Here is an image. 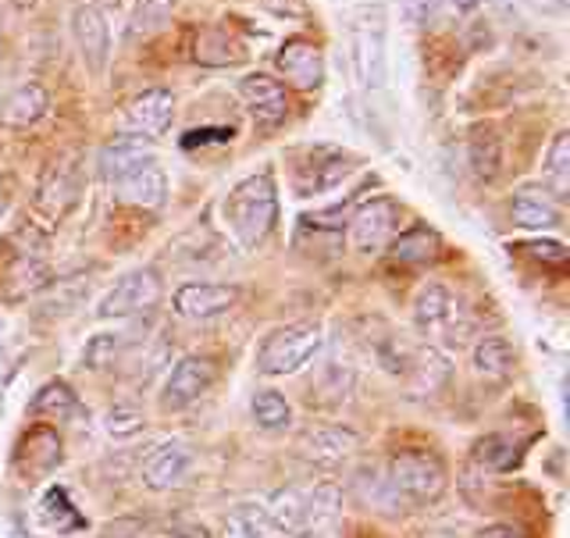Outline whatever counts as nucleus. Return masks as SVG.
<instances>
[{
	"mask_svg": "<svg viewBox=\"0 0 570 538\" xmlns=\"http://www.w3.org/2000/svg\"><path fill=\"white\" fill-rule=\"evenodd\" d=\"M222 214L236 243L243 250H257L278 225V189L272 172L249 175L239 186H232L222 204Z\"/></svg>",
	"mask_w": 570,
	"mask_h": 538,
	"instance_id": "f257e3e1",
	"label": "nucleus"
},
{
	"mask_svg": "<svg viewBox=\"0 0 570 538\" xmlns=\"http://www.w3.org/2000/svg\"><path fill=\"white\" fill-rule=\"evenodd\" d=\"M385 478L392 492L406 499V503H435L450 489L445 463L428 450H400L389 460Z\"/></svg>",
	"mask_w": 570,
	"mask_h": 538,
	"instance_id": "f03ea898",
	"label": "nucleus"
},
{
	"mask_svg": "<svg viewBox=\"0 0 570 538\" xmlns=\"http://www.w3.org/2000/svg\"><path fill=\"white\" fill-rule=\"evenodd\" d=\"M321 346H325V339H321V329L317 325H307V321H299V325L275 329L261 343V350H257V371L267 374V379L296 374V371H303V368L314 361V356L321 353Z\"/></svg>",
	"mask_w": 570,
	"mask_h": 538,
	"instance_id": "7ed1b4c3",
	"label": "nucleus"
},
{
	"mask_svg": "<svg viewBox=\"0 0 570 538\" xmlns=\"http://www.w3.org/2000/svg\"><path fill=\"white\" fill-rule=\"evenodd\" d=\"M414 329L428 339V343H463L471 332V325L463 321V311L453 296L450 285L442 282H424L414 296Z\"/></svg>",
	"mask_w": 570,
	"mask_h": 538,
	"instance_id": "20e7f679",
	"label": "nucleus"
},
{
	"mask_svg": "<svg viewBox=\"0 0 570 538\" xmlns=\"http://www.w3.org/2000/svg\"><path fill=\"white\" fill-rule=\"evenodd\" d=\"M350 58L361 86H385V11L361 8L350 18Z\"/></svg>",
	"mask_w": 570,
	"mask_h": 538,
	"instance_id": "39448f33",
	"label": "nucleus"
},
{
	"mask_svg": "<svg viewBox=\"0 0 570 538\" xmlns=\"http://www.w3.org/2000/svg\"><path fill=\"white\" fill-rule=\"evenodd\" d=\"M403 222V211L392 196H374V200L361 204L346 222V239L361 254H379L392 239H396Z\"/></svg>",
	"mask_w": 570,
	"mask_h": 538,
	"instance_id": "423d86ee",
	"label": "nucleus"
},
{
	"mask_svg": "<svg viewBox=\"0 0 570 538\" xmlns=\"http://www.w3.org/2000/svg\"><path fill=\"white\" fill-rule=\"evenodd\" d=\"M160 296H165V285L154 267H132L125 272L111 290L104 293L97 314L100 317H132V314H147L154 311Z\"/></svg>",
	"mask_w": 570,
	"mask_h": 538,
	"instance_id": "0eeeda50",
	"label": "nucleus"
},
{
	"mask_svg": "<svg viewBox=\"0 0 570 538\" xmlns=\"http://www.w3.org/2000/svg\"><path fill=\"white\" fill-rule=\"evenodd\" d=\"M356 160L338 150V147H311L299 150V165H296V193L299 196H321L332 193L353 175Z\"/></svg>",
	"mask_w": 570,
	"mask_h": 538,
	"instance_id": "6e6552de",
	"label": "nucleus"
},
{
	"mask_svg": "<svg viewBox=\"0 0 570 538\" xmlns=\"http://www.w3.org/2000/svg\"><path fill=\"white\" fill-rule=\"evenodd\" d=\"M214 379H218V364H214V356L189 353L171 368L165 389H160V403H165V410H183V407L200 400L204 392L214 385Z\"/></svg>",
	"mask_w": 570,
	"mask_h": 538,
	"instance_id": "1a4fd4ad",
	"label": "nucleus"
},
{
	"mask_svg": "<svg viewBox=\"0 0 570 538\" xmlns=\"http://www.w3.org/2000/svg\"><path fill=\"white\" fill-rule=\"evenodd\" d=\"M71 40H76L89 76H104L107 61H111V29H107V18L100 8L79 4L71 11Z\"/></svg>",
	"mask_w": 570,
	"mask_h": 538,
	"instance_id": "9d476101",
	"label": "nucleus"
},
{
	"mask_svg": "<svg viewBox=\"0 0 570 538\" xmlns=\"http://www.w3.org/2000/svg\"><path fill=\"white\" fill-rule=\"evenodd\" d=\"M175 314L183 321H214L228 314L239 303L236 285H222V282H186L175 290Z\"/></svg>",
	"mask_w": 570,
	"mask_h": 538,
	"instance_id": "9b49d317",
	"label": "nucleus"
},
{
	"mask_svg": "<svg viewBox=\"0 0 570 538\" xmlns=\"http://www.w3.org/2000/svg\"><path fill=\"white\" fill-rule=\"evenodd\" d=\"M193 471V450L186 442L168 439L154 446V450L142 457V468H139V481L147 486L150 492H168L178 489Z\"/></svg>",
	"mask_w": 570,
	"mask_h": 538,
	"instance_id": "f8f14e48",
	"label": "nucleus"
},
{
	"mask_svg": "<svg viewBox=\"0 0 570 538\" xmlns=\"http://www.w3.org/2000/svg\"><path fill=\"white\" fill-rule=\"evenodd\" d=\"M239 97L257 129H278V125L289 118V94H285V86L275 82L272 76H261V71L246 76L239 82Z\"/></svg>",
	"mask_w": 570,
	"mask_h": 538,
	"instance_id": "ddd939ff",
	"label": "nucleus"
},
{
	"mask_svg": "<svg viewBox=\"0 0 570 538\" xmlns=\"http://www.w3.org/2000/svg\"><path fill=\"white\" fill-rule=\"evenodd\" d=\"M356 450H361V436L343 424H311L299 436V453L311 463H321V468H338Z\"/></svg>",
	"mask_w": 570,
	"mask_h": 538,
	"instance_id": "4468645a",
	"label": "nucleus"
},
{
	"mask_svg": "<svg viewBox=\"0 0 570 538\" xmlns=\"http://www.w3.org/2000/svg\"><path fill=\"white\" fill-rule=\"evenodd\" d=\"M171 118H175V97L168 89H142L139 97L125 104V129L142 139L168 133Z\"/></svg>",
	"mask_w": 570,
	"mask_h": 538,
	"instance_id": "2eb2a0df",
	"label": "nucleus"
},
{
	"mask_svg": "<svg viewBox=\"0 0 570 538\" xmlns=\"http://www.w3.org/2000/svg\"><path fill=\"white\" fill-rule=\"evenodd\" d=\"M275 61H278L282 76L289 79L296 89H317L321 82H325V53H321L317 43L303 40V36L285 40Z\"/></svg>",
	"mask_w": 570,
	"mask_h": 538,
	"instance_id": "dca6fc26",
	"label": "nucleus"
},
{
	"mask_svg": "<svg viewBox=\"0 0 570 538\" xmlns=\"http://www.w3.org/2000/svg\"><path fill=\"white\" fill-rule=\"evenodd\" d=\"M150 160H157V154H154V147L147 139H142V136H118L100 150L97 168H100V175L107 178V183L115 186V183H121L125 175H132L136 168L150 165Z\"/></svg>",
	"mask_w": 570,
	"mask_h": 538,
	"instance_id": "f3484780",
	"label": "nucleus"
},
{
	"mask_svg": "<svg viewBox=\"0 0 570 538\" xmlns=\"http://www.w3.org/2000/svg\"><path fill=\"white\" fill-rule=\"evenodd\" d=\"M510 218L528 232H546L560 225V204L542 186H521L510 200Z\"/></svg>",
	"mask_w": 570,
	"mask_h": 538,
	"instance_id": "a211bd4d",
	"label": "nucleus"
},
{
	"mask_svg": "<svg viewBox=\"0 0 570 538\" xmlns=\"http://www.w3.org/2000/svg\"><path fill=\"white\" fill-rule=\"evenodd\" d=\"M50 111V94L40 86V82H22L14 86L11 94L0 100V121L8 125V129H32V125H40Z\"/></svg>",
	"mask_w": 570,
	"mask_h": 538,
	"instance_id": "6ab92c4d",
	"label": "nucleus"
},
{
	"mask_svg": "<svg viewBox=\"0 0 570 538\" xmlns=\"http://www.w3.org/2000/svg\"><path fill=\"white\" fill-rule=\"evenodd\" d=\"M115 189L125 204L142 207V211H157L168 200V175L157 160H150V165H142L132 175H125L121 183H115Z\"/></svg>",
	"mask_w": 570,
	"mask_h": 538,
	"instance_id": "aec40b11",
	"label": "nucleus"
},
{
	"mask_svg": "<svg viewBox=\"0 0 570 538\" xmlns=\"http://www.w3.org/2000/svg\"><path fill=\"white\" fill-rule=\"evenodd\" d=\"M517 368V353L503 335H481L471 346V371L481 382H507Z\"/></svg>",
	"mask_w": 570,
	"mask_h": 538,
	"instance_id": "412c9836",
	"label": "nucleus"
},
{
	"mask_svg": "<svg viewBox=\"0 0 570 538\" xmlns=\"http://www.w3.org/2000/svg\"><path fill=\"white\" fill-rule=\"evenodd\" d=\"M58 463H61V439L53 428L40 424L26 432L22 446H18V468L36 478V475H50Z\"/></svg>",
	"mask_w": 570,
	"mask_h": 538,
	"instance_id": "4be33fe9",
	"label": "nucleus"
},
{
	"mask_svg": "<svg viewBox=\"0 0 570 538\" xmlns=\"http://www.w3.org/2000/svg\"><path fill=\"white\" fill-rule=\"evenodd\" d=\"M79 193H82V183L76 168H53L47 175V183L40 186L36 204H40L47 218H65V214L79 204Z\"/></svg>",
	"mask_w": 570,
	"mask_h": 538,
	"instance_id": "5701e85b",
	"label": "nucleus"
},
{
	"mask_svg": "<svg viewBox=\"0 0 570 538\" xmlns=\"http://www.w3.org/2000/svg\"><path fill=\"white\" fill-rule=\"evenodd\" d=\"M264 513L278 535H299L311 525V510H307V492L299 489H278L272 499L264 503Z\"/></svg>",
	"mask_w": 570,
	"mask_h": 538,
	"instance_id": "b1692460",
	"label": "nucleus"
},
{
	"mask_svg": "<svg viewBox=\"0 0 570 538\" xmlns=\"http://www.w3.org/2000/svg\"><path fill=\"white\" fill-rule=\"evenodd\" d=\"M389 254L392 261H400V264H428V261H435L439 254V236L432 228H406V232H396V239L389 243Z\"/></svg>",
	"mask_w": 570,
	"mask_h": 538,
	"instance_id": "393cba45",
	"label": "nucleus"
},
{
	"mask_svg": "<svg viewBox=\"0 0 570 538\" xmlns=\"http://www.w3.org/2000/svg\"><path fill=\"white\" fill-rule=\"evenodd\" d=\"M249 414H254V424L261 432H289L293 428V407L275 389H261L254 403H249Z\"/></svg>",
	"mask_w": 570,
	"mask_h": 538,
	"instance_id": "a878e982",
	"label": "nucleus"
},
{
	"mask_svg": "<svg viewBox=\"0 0 570 538\" xmlns=\"http://www.w3.org/2000/svg\"><path fill=\"white\" fill-rule=\"evenodd\" d=\"M471 460L485 471H510L513 463L521 460V446H517L510 436L492 432V436H481L471 446Z\"/></svg>",
	"mask_w": 570,
	"mask_h": 538,
	"instance_id": "bb28decb",
	"label": "nucleus"
},
{
	"mask_svg": "<svg viewBox=\"0 0 570 538\" xmlns=\"http://www.w3.org/2000/svg\"><path fill=\"white\" fill-rule=\"evenodd\" d=\"M222 538H278L264 513V503H243L225 517Z\"/></svg>",
	"mask_w": 570,
	"mask_h": 538,
	"instance_id": "cd10ccee",
	"label": "nucleus"
},
{
	"mask_svg": "<svg viewBox=\"0 0 570 538\" xmlns=\"http://www.w3.org/2000/svg\"><path fill=\"white\" fill-rule=\"evenodd\" d=\"M542 178L549 186V196H567L570 189V133H557L546 150V165H542Z\"/></svg>",
	"mask_w": 570,
	"mask_h": 538,
	"instance_id": "c85d7f7f",
	"label": "nucleus"
},
{
	"mask_svg": "<svg viewBox=\"0 0 570 538\" xmlns=\"http://www.w3.org/2000/svg\"><path fill=\"white\" fill-rule=\"evenodd\" d=\"M32 414L36 418H50V421H68L79 410V397L71 392V385L65 382H47L32 400Z\"/></svg>",
	"mask_w": 570,
	"mask_h": 538,
	"instance_id": "c756f323",
	"label": "nucleus"
},
{
	"mask_svg": "<svg viewBox=\"0 0 570 538\" xmlns=\"http://www.w3.org/2000/svg\"><path fill=\"white\" fill-rule=\"evenodd\" d=\"M142 428H147V418H142V410L136 407H115L104 414V436L115 442H129L142 436Z\"/></svg>",
	"mask_w": 570,
	"mask_h": 538,
	"instance_id": "7c9ffc66",
	"label": "nucleus"
},
{
	"mask_svg": "<svg viewBox=\"0 0 570 538\" xmlns=\"http://www.w3.org/2000/svg\"><path fill=\"white\" fill-rule=\"evenodd\" d=\"M168 18H171V0H139L136 4V14H132V40H147V36L160 32L168 26Z\"/></svg>",
	"mask_w": 570,
	"mask_h": 538,
	"instance_id": "2f4dec72",
	"label": "nucleus"
},
{
	"mask_svg": "<svg viewBox=\"0 0 570 538\" xmlns=\"http://www.w3.org/2000/svg\"><path fill=\"white\" fill-rule=\"evenodd\" d=\"M121 346H125V339L121 335H94L86 343L82 350V364L89 371H107V368H115L118 364V356H121Z\"/></svg>",
	"mask_w": 570,
	"mask_h": 538,
	"instance_id": "473e14b6",
	"label": "nucleus"
},
{
	"mask_svg": "<svg viewBox=\"0 0 570 538\" xmlns=\"http://www.w3.org/2000/svg\"><path fill=\"white\" fill-rule=\"evenodd\" d=\"M353 486H356V492H361L364 503H374V507H396L400 503V496L392 492L389 478L379 475V471H361Z\"/></svg>",
	"mask_w": 570,
	"mask_h": 538,
	"instance_id": "72a5a7b5",
	"label": "nucleus"
},
{
	"mask_svg": "<svg viewBox=\"0 0 570 538\" xmlns=\"http://www.w3.org/2000/svg\"><path fill=\"white\" fill-rule=\"evenodd\" d=\"M11 282H18V293H32V290H40V285L50 282V267L43 261H36V257L26 254V257H18Z\"/></svg>",
	"mask_w": 570,
	"mask_h": 538,
	"instance_id": "f704fd0d",
	"label": "nucleus"
},
{
	"mask_svg": "<svg viewBox=\"0 0 570 538\" xmlns=\"http://www.w3.org/2000/svg\"><path fill=\"white\" fill-rule=\"evenodd\" d=\"M417 371H421V379H424V389L432 392V389H439L445 379H450V356H445L439 346H428L421 353V361H417Z\"/></svg>",
	"mask_w": 570,
	"mask_h": 538,
	"instance_id": "c9c22d12",
	"label": "nucleus"
},
{
	"mask_svg": "<svg viewBox=\"0 0 570 538\" xmlns=\"http://www.w3.org/2000/svg\"><path fill=\"white\" fill-rule=\"evenodd\" d=\"M471 165L481 178H495L503 168V157H499L495 139H474L471 143Z\"/></svg>",
	"mask_w": 570,
	"mask_h": 538,
	"instance_id": "e433bc0d",
	"label": "nucleus"
},
{
	"mask_svg": "<svg viewBox=\"0 0 570 538\" xmlns=\"http://www.w3.org/2000/svg\"><path fill=\"white\" fill-rule=\"evenodd\" d=\"M517 250H524L531 261L539 264H552V267H563L567 264V246L563 243H552V239H534V243H521Z\"/></svg>",
	"mask_w": 570,
	"mask_h": 538,
	"instance_id": "4c0bfd02",
	"label": "nucleus"
},
{
	"mask_svg": "<svg viewBox=\"0 0 570 538\" xmlns=\"http://www.w3.org/2000/svg\"><path fill=\"white\" fill-rule=\"evenodd\" d=\"M100 538H150V531L136 517H115L100 528Z\"/></svg>",
	"mask_w": 570,
	"mask_h": 538,
	"instance_id": "58836bf2",
	"label": "nucleus"
},
{
	"mask_svg": "<svg viewBox=\"0 0 570 538\" xmlns=\"http://www.w3.org/2000/svg\"><path fill=\"white\" fill-rule=\"evenodd\" d=\"M474 538H524L513 525H489L485 531H478Z\"/></svg>",
	"mask_w": 570,
	"mask_h": 538,
	"instance_id": "ea45409f",
	"label": "nucleus"
},
{
	"mask_svg": "<svg viewBox=\"0 0 570 538\" xmlns=\"http://www.w3.org/2000/svg\"><path fill=\"white\" fill-rule=\"evenodd\" d=\"M460 8H474V0H456Z\"/></svg>",
	"mask_w": 570,
	"mask_h": 538,
	"instance_id": "a19ab883",
	"label": "nucleus"
},
{
	"mask_svg": "<svg viewBox=\"0 0 570 538\" xmlns=\"http://www.w3.org/2000/svg\"><path fill=\"white\" fill-rule=\"evenodd\" d=\"M293 538H314V535H307V531H299V535H293Z\"/></svg>",
	"mask_w": 570,
	"mask_h": 538,
	"instance_id": "79ce46f5",
	"label": "nucleus"
},
{
	"mask_svg": "<svg viewBox=\"0 0 570 538\" xmlns=\"http://www.w3.org/2000/svg\"><path fill=\"white\" fill-rule=\"evenodd\" d=\"M14 4H22V8H26V4H32V0H14Z\"/></svg>",
	"mask_w": 570,
	"mask_h": 538,
	"instance_id": "37998d69",
	"label": "nucleus"
},
{
	"mask_svg": "<svg viewBox=\"0 0 570 538\" xmlns=\"http://www.w3.org/2000/svg\"><path fill=\"white\" fill-rule=\"evenodd\" d=\"M0 53H4V43H0Z\"/></svg>",
	"mask_w": 570,
	"mask_h": 538,
	"instance_id": "c03bdc74",
	"label": "nucleus"
}]
</instances>
